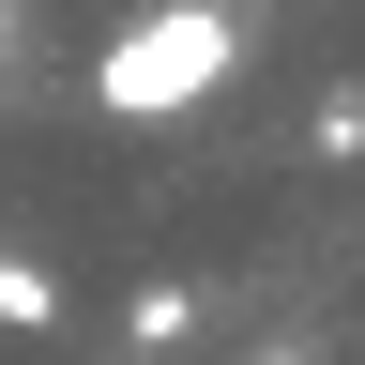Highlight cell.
<instances>
[{"label":"cell","mask_w":365,"mask_h":365,"mask_svg":"<svg viewBox=\"0 0 365 365\" xmlns=\"http://www.w3.org/2000/svg\"><path fill=\"white\" fill-rule=\"evenodd\" d=\"M228 61H244V16L228 0H168V16H137L107 61H91V107L107 122H168V107H213Z\"/></svg>","instance_id":"obj_1"},{"label":"cell","mask_w":365,"mask_h":365,"mask_svg":"<svg viewBox=\"0 0 365 365\" xmlns=\"http://www.w3.org/2000/svg\"><path fill=\"white\" fill-rule=\"evenodd\" d=\"M122 335H137V350H182V335H198V289H168V274H153V289L122 304Z\"/></svg>","instance_id":"obj_2"},{"label":"cell","mask_w":365,"mask_h":365,"mask_svg":"<svg viewBox=\"0 0 365 365\" xmlns=\"http://www.w3.org/2000/svg\"><path fill=\"white\" fill-rule=\"evenodd\" d=\"M0 319L46 335V319H61V274H46V259H0Z\"/></svg>","instance_id":"obj_3"}]
</instances>
